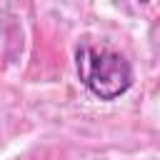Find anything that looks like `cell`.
I'll return each mask as SVG.
<instances>
[{
    "mask_svg": "<svg viewBox=\"0 0 160 160\" xmlns=\"http://www.w3.org/2000/svg\"><path fill=\"white\" fill-rule=\"evenodd\" d=\"M75 70L88 92L105 102L118 100L132 85V65L128 58L112 48L92 45L88 40L75 48Z\"/></svg>",
    "mask_w": 160,
    "mask_h": 160,
    "instance_id": "1",
    "label": "cell"
}]
</instances>
